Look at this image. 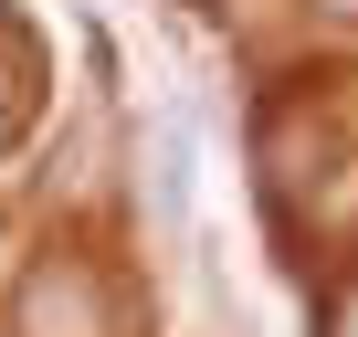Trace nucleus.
<instances>
[{"instance_id": "f03ea898", "label": "nucleus", "mask_w": 358, "mask_h": 337, "mask_svg": "<svg viewBox=\"0 0 358 337\" xmlns=\"http://www.w3.org/2000/svg\"><path fill=\"white\" fill-rule=\"evenodd\" d=\"M201 148H190V127H179V116H148L137 127V222L158 232V243H179V232H190V201H201V168H190Z\"/></svg>"}, {"instance_id": "20e7f679", "label": "nucleus", "mask_w": 358, "mask_h": 337, "mask_svg": "<svg viewBox=\"0 0 358 337\" xmlns=\"http://www.w3.org/2000/svg\"><path fill=\"white\" fill-rule=\"evenodd\" d=\"M327 337H358V285H337V295H327Z\"/></svg>"}, {"instance_id": "39448f33", "label": "nucleus", "mask_w": 358, "mask_h": 337, "mask_svg": "<svg viewBox=\"0 0 358 337\" xmlns=\"http://www.w3.org/2000/svg\"><path fill=\"white\" fill-rule=\"evenodd\" d=\"M316 11H337V22H358V0H316Z\"/></svg>"}, {"instance_id": "7ed1b4c3", "label": "nucleus", "mask_w": 358, "mask_h": 337, "mask_svg": "<svg viewBox=\"0 0 358 337\" xmlns=\"http://www.w3.org/2000/svg\"><path fill=\"white\" fill-rule=\"evenodd\" d=\"M32 106H43V53H32L11 22H0V148L32 127Z\"/></svg>"}, {"instance_id": "f257e3e1", "label": "nucleus", "mask_w": 358, "mask_h": 337, "mask_svg": "<svg viewBox=\"0 0 358 337\" xmlns=\"http://www.w3.org/2000/svg\"><path fill=\"white\" fill-rule=\"evenodd\" d=\"M11 337H127V316H116V285L95 274V253H43V264L22 274Z\"/></svg>"}]
</instances>
